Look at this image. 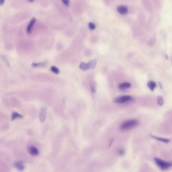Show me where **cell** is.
Returning a JSON list of instances; mask_svg holds the SVG:
<instances>
[{
	"mask_svg": "<svg viewBox=\"0 0 172 172\" xmlns=\"http://www.w3.org/2000/svg\"><path fill=\"white\" fill-rule=\"evenodd\" d=\"M61 1L65 6H69V0H61Z\"/></svg>",
	"mask_w": 172,
	"mask_h": 172,
	"instance_id": "cell-18",
	"label": "cell"
},
{
	"mask_svg": "<svg viewBox=\"0 0 172 172\" xmlns=\"http://www.w3.org/2000/svg\"><path fill=\"white\" fill-rule=\"evenodd\" d=\"M154 160H155V163L162 170H166L170 168L172 166V164L171 162H166L164 160H162V159L155 158Z\"/></svg>",
	"mask_w": 172,
	"mask_h": 172,
	"instance_id": "cell-2",
	"label": "cell"
},
{
	"mask_svg": "<svg viewBox=\"0 0 172 172\" xmlns=\"http://www.w3.org/2000/svg\"><path fill=\"white\" fill-rule=\"evenodd\" d=\"M133 100V97L130 95H123L115 99L114 102L117 104H124Z\"/></svg>",
	"mask_w": 172,
	"mask_h": 172,
	"instance_id": "cell-3",
	"label": "cell"
},
{
	"mask_svg": "<svg viewBox=\"0 0 172 172\" xmlns=\"http://www.w3.org/2000/svg\"><path fill=\"white\" fill-rule=\"evenodd\" d=\"M5 0H0V6H2L5 3Z\"/></svg>",
	"mask_w": 172,
	"mask_h": 172,
	"instance_id": "cell-20",
	"label": "cell"
},
{
	"mask_svg": "<svg viewBox=\"0 0 172 172\" xmlns=\"http://www.w3.org/2000/svg\"><path fill=\"white\" fill-rule=\"evenodd\" d=\"M131 84L129 82H124V83H121V84L119 85V88L121 90H125V89L129 88L131 87Z\"/></svg>",
	"mask_w": 172,
	"mask_h": 172,
	"instance_id": "cell-10",
	"label": "cell"
},
{
	"mask_svg": "<svg viewBox=\"0 0 172 172\" xmlns=\"http://www.w3.org/2000/svg\"><path fill=\"white\" fill-rule=\"evenodd\" d=\"M21 118H23V116H22L21 115L19 114V113L15 112L12 113V121L15 120L16 119Z\"/></svg>",
	"mask_w": 172,
	"mask_h": 172,
	"instance_id": "cell-13",
	"label": "cell"
},
{
	"mask_svg": "<svg viewBox=\"0 0 172 172\" xmlns=\"http://www.w3.org/2000/svg\"><path fill=\"white\" fill-rule=\"evenodd\" d=\"M28 151L32 156H37L39 154V151L35 146H29L28 147Z\"/></svg>",
	"mask_w": 172,
	"mask_h": 172,
	"instance_id": "cell-6",
	"label": "cell"
},
{
	"mask_svg": "<svg viewBox=\"0 0 172 172\" xmlns=\"http://www.w3.org/2000/svg\"><path fill=\"white\" fill-rule=\"evenodd\" d=\"M138 122L137 120L135 119L128 120L123 123L120 127L121 131H126L128 130L131 129L137 125Z\"/></svg>",
	"mask_w": 172,
	"mask_h": 172,
	"instance_id": "cell-1",
	"label": "cell"
},
{
	"mask_svg": "<svg viewBox=\"0 0 172 172\" xmlns=\"http://www.w3.org/2000/svg\"><path fill=\"white\" fill-rule=\"evenodd\" d=\"M89 69H94L95 67L96 64H97V61L95 60H92L90 61L88 63Z\"/></svg>",
	"mask_w": 172,
	"mask_h": 172,
	"instance_id": "cell-12",
	"label": "cell"
},
{
	"mask_svg": "<svg viewBox=\"0 0 172 172\" xmlns=\"http://www.w3.org/2000/svg\"><path fill=\"white\" fill-rule=\"evenodd\" d=\"M117 10L119 13L121 15H125L128 12V9L125 6L123 5H119L117 7Z\"/></svg>",
	"mask_w": 172,
	"mask_h": 172,
	"instance_id": "cell-7",
	"label": "cell"
},
{
	"mask_svg": "<svg viewBox=\"0 0 172 172\" xmlns=\"http://www.w3.org/2000/svg\"><path fill=\"white\" fill-rule=\"evenodd\" d=\"M88 27H89V29L91 30H95V25L94 23L93 22H90L88 24Z\"/></svg>",
	"mask_w": 172,
	"mask_h": 172,
	"instance_id": "cell-17",
	"label": "cell"
},
{
	"mask_svg": "<svg viewBox=\"0 0 172 172\" xmlns=\"http://www.w3.org/2000/svg\"><path fill=\"white\" fill-rule=\"evenodd\" d=\"M36 21H37V19L33 17L31 19L29 24L27 25V28H26V32L27 33L30 34L31 33V31Z\"/></svg>",
	"mask_w": 172,
	"mask_h": 172,
	"instance_id": "cell-4",
	"label": "cell"
},
{
	"mask_svg": "<svg viewBox=\"0 0 172 172\" xmlns=\"http://www.w3.org/2000/svg\"><path fill=\"white\" fill-rule=\"evenodd\" d=\"M46 115V106H43L41 108L39 114V119L41 122H44Z\"/></svg>",
	"mask_w": 172,
	"mask_h": 172,
	"instance_id": "cell-5",
	"label": "cell"
},
{
	"mask_svg": "<svg viewBox=\"0 0 172 172\" xmlns=\"http://www.w3.org/2000/svg\"><path fill=\"white\" fill-rule=\"evenodd\" d=\"M147 85L151 91H154L155 88L157 87V84L153 81H149L147 82Z\"/></svg>",
	"mask_w": 172,
	"mask_h": 172,
	"instance_id": "cell-9",
	"label": "cell"
},
{
	"mask_svg": "<svg viewBox=\"0 0 172 172\" xmlns=\"http://www.w3.org/2000/svg\"><path fill=\"white\" fill-rule=\"evenodd\" d=\"M151 136L153 138L156 139V140H159V141H162V142H164V143H168V142H169L170 141V140L169 139L162 138L157 137L154 136L153 135H151Z\"/></svg>",
	"mask_w": 172,
	"mask_h": 172,
	"instance_id": "cell-14",
	"label": "cell"
},
{
	"mask_svg": "<svg viewBox=\"0 0 172 172\" xmlns=\"http://www.w3.org/2000/svg\"><path fill=\"white\" fill-rule=\"evenodd\" d=\"M28 2H30V3H32V2H34L35 1V0H27Z\"/></svg>",
	"mask_w": 172,
	"mask_h": 172,
	"instance_id": "cell-21",
	"label": "cell"
},
{
	"mask_svg": "<svg viewBox=\"0 0 172 172\" xmlns=\"http://www.w3.org/2000/svg\"><path fill=\"white\" fill-rule=\"evenodd\" d=\"M14 166H15L16 168L18 170L20 171H22L24 170V168H25V166H24V165L23 164V162H20V161L16 162L14 164Z\"/></svg>",
	"mask_w": 172,
	"mask_h": 172,
	"instance_id": "cell-8",
	"label": "cell"
},
{
	"mask_svg": "<svg viewBox=\"0 0 172 172\" xmlns=\"http://www.w3.org/2000/svg\"><path fill=\"white\" fill-rule=\"evenodd\" d=\"M157 103L160 106H162L164 104V99L161 96H159L157 97Z\"/></svg>",
	"mask_w": 172,
	"mask_h": 172,
	"instance_id": "cell-16",
	"label": "cell"
},
{
	"mask_svg": "<svg viewBox=\"0 0 172 172\" xmlns=\"http://www.w3.org/2000/svg\"><path fill=\"white\" fill-rule=\"evenodd\" d=\"M119 154L120 155H123L124 154V151L123 149H120V151H119Z\"/></svg>",
	"mask_w": 172,
	"mask_h": 172,
	"instance_id": "cell-19",
	"label": "cell"
},
{
	"mask_svg": "<svg viewBox=\"0 0 172 172\" xmlns=\"http://www.w3.org/2000/svg\"><path fill=\"white\" fill-rule=\"evenodd\" d=\"M79 68L83 71H86L89 69L88 65L87 63H85L84 62H81L80 64Z\"/></svg>",
	"mask_w": 172,
	"mask_h": 172,
	"instance_id": "cell-11",
	"label": "cell"
},
{
	"mask_svg": "<svg viewBox=\"0 0 172 172\" xmlns=\"http://www.w3.org/2000/svg\"><path fill=\"white\" fill-rule=\"evenodd\" d=\"M50 70L53 73L58 74L60 73V70L56 66H52L50 67Z\"/></svg>",
	"mask_w": 172,
	"mask_h": 172,
	"instance_id": "cell-15",
	"label": "cell"
}]
</instances>
